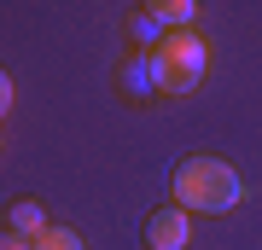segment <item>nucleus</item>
<instances>
[{
  "label": "nucleus",
  "mask_w": 262,
  "mask_h": 250,
  "mask_svg": "<svg viewBox=\"0 0 262 250\" xmlns=\"http://www.w3.org/2000/svg\"><path fill=\"white\" fill-rule=\"evenodd\" d=\"M245 198V180L222 157H187L175 169V210L187 215H222Z\"/></svg>",
  "instance_id": "nucleus-1"
},
{
  "label": "nucleus",
  "mask_w": 262,
  "mask_h": 250,
  "mask_svg": "<svg viewBox=\"0 0 262 250\" xmlns=\"http://www.w3.org/2000/svg\"><path fill=\"white\" fill-rule=\"evenodd\" d=\"M158 58H163V93H192L198 82H204V64H210L204 41H198L192 29H175V35H163Z\"/></svg>",
  "instance_id": "nucleus-2"
},
{
  "label": "nucleus",
  "mask_w": 262,
  "mask_h": 250,
  "mask_svg": "<svg viewBox=\"0 0 262 250\" xmlns=\"http://www.w3.org/2000/svg\"><path fill=\"white\" fill-rule=\"evenodd\" d=\"M187 239H192V221H187V210H175V204L146 221V244L151 250H187Z\"/></svg>",
  "instance_id": "nucleus-3"
},
{
  "label": "nucleus",
  "mask_w": 262,
  "mask_h": 250,
  "mask_svg": "<svg viewBox=\"0 0 262 250\" xmlns=\"http://www.w3.org/2000/svg\"><path fill=\"white\" fill-rule=\"evenodd\" d=\"M122 87H128L134 99L158 93V87H163V58H158V53H140L134 64H122Z\"/></svg>",
  "instance_id": "nucleus-4"
},
{
  "label": "nucleus",
  "mask_w": 262,
  "mask_h": 250,
  "mask_svg": "<svg viewBox=\"0 0 262 250\" xmlns=\"http://www.w3.org/2000/svg\"><path fill=\"white\" fill-rule=\"evenodd\" d=\"M6 221H12V233H18V239H29V244H35L41 233L53 227V221H47V210H41L35 198H24V204H12V215H6Z\"/></svg>",
  "instance_id": "nucleus-5"
},
{
  "label": "nucleus",
  "mask_w": 262,
  "mask_h": 250,
  "mask_svg": "<svg viewBox=\"0 0 262 250\" xmlns=\"http://www.w3.org/2000/svg\"><path fill=\"white\" fill-rule=\"evenodd\" d=\"M163 35H169V29L158 24V12H151V6H146V12H134V41H140L146 53H158V47H163Z\"/></svg>",
  "instance_id": "nucleus-6"
},
{
  "label": "nucleus",
  "mask_w": 262,
  "mask_h": 250,
  "mask_svg": "<svg viewBox=\"0 0 262 250\" xmlns=\"http://www.w3.org/2000/svg\"><path fill=\"white\" fill-rule=\"evenodd\" d=\"M151 12H158V24L175 35V29H187V24H192V12H198V6H192V0H163V6H151Z\"/></svg>",
  "instance_id": "nucleus-7"
},
{
  "label": "nucleus",
  "mask_w": 262,
  "mask_h": 250,
  "mask_svg": "<svg viewBox=\"0 0 262 250\" xmlns=\"http://www.w3.org/2000/svg\"><path fill=\"white\" fill-rule=\"evenodd\" d=\"M29 250H82V239H76L70 227H47L35 244H29Z\"/></svg>",
  "instance_id": "nucleus-8"
},
{
  "label": "nucleus",
  "mask_w": 262,
  "mask_h": 250,
  "mask_svg": "<svg viewBox=\"0 0 262 250\" xmlns=\"http://www.w3.org/2000/svg\"><path fill=\"white\" fill-rule=\"evenodd\" d=\"M12 99H18V87H12V76H6V70H0V117H6V111H12Z\"/></svg>",
  "instance_id": "nucleus-9"
},
{
  "label": "nucleus",
  "mask_w": 262,
  "mask_h": 250,
  "mask_svg": "<svg viewBox=\"0 0 262 250\" xmlns=\"http://www.w3.org/2000/svg\"><path fill=\"white\" fill-rule=\"evenodd\" d=\"M0 250H29V239H18V233H0Z\"/></svg>",
  "instance_id": "nucleus-10"
}]
</instances>
